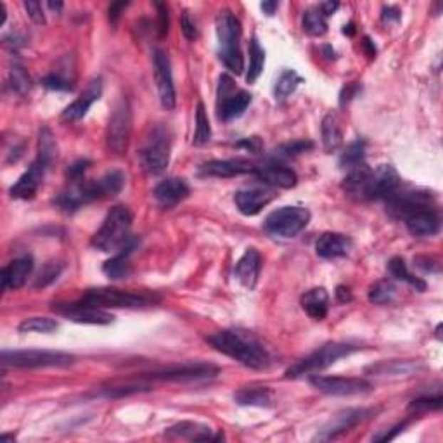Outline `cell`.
<instances>
[{
  "instance_id": "cell-1",
  "label": "cell",
  "mask_w": 443,
  "mask_h": 443,
  "mask_svg": "<svg viewBox=\"0 0 443 443\" xmlns=\"http://www.w3.org/2000/svg\"><path fill=\"white\" fill-rule=\"evenodd\" d=\"M207 341L217 352L234 358L249 369L261 370L271 365V355H269L267 348L260 343L259 338L248 331L224 329V331L209 334Z\"/></svg>"
},
{
  "instance_id": "cell-2",
  "label": "cell",
  "mask_w": 443,
  "mask_h": 443,
  "mask_svg": "<svg viewBox=\"0 0 443 443\" xmlns=\"http://www.w3.org/2000/svg\"><path fill=\"white\" fill-rule=\"evenodd\" d=\"M125 185V175L120 170H111L104 173L100 179L80 180L75 182L68 191H64L54 199V204L64 213H75L82 204L92 201L106 199L116 196Z\"/></svg>"
},
{
  "instance_id": "cell-3",
  "label": "cell",
  "mask_w": 443,
  "mask_h": 443,
  "mask_svg": "<svg viewBox=\"0 0 443 443\" xmlns=\"http://www.w3.org/2000/svg\"><path fill=\"white\" fill-rule=\"evenodd\" d=\"M92 246L100 251H123L134 249L137 241L132 237V213L123 204L111 208L104 224L92 237Z\"/></svg>"
},
{
  "instance_id": "cell-4",
  "label": "cell",
  "mask_w": 443,
  "mask_h": 443,
  "mask_svg": "<svg viewBox=\"0 0 443 443\" xmlns=\"http://www.w3.org/2000/svg\"><path fill=\"white\" fill-rule=\"evenodd\" d=\"M217 38H219V58L232 73L241 75L244 59L241 54V23L231 11H222L217 16Z\"/></svg>"
},
{
  "instance_id": "cell-5",
  "label": "cell",
  "mask_w": 443,
  "mask_h": 443,
  "mask_svg": "<svg viewBox=\"0 0 443 443\" xmlns=\"http://www.w3.org/2000/svg\"><path fill=\"white\" fill-rule=\"evenodd\" d=\"M358 348H360L358 345L346 343V341H333V343L322 345L316 352L301 358L300 362H296L295 365L286 370V377H300L305 376V374L320 372V370L328 369L329 365L336 364L340 358L357 352Z\"/></svg>"
},
{
  "instance_id": "cell-6",
  "label": "cell",
  "mask_w": 443,
  "mask_h": 443,
  "mask_svg": "<svg viewBox=\"0 0 443 443\" xmlns=\"http://www.w3.org/2000/svg\"><path fill=\"white\" fill-rule=\"evenodd\" d=\"M80 301L98 308H140L155 303L156 296L149 295V293H132L115 288H98L88 289Z\"/></svg>"
},
{
  "instance_id": "cell-7",
  "label": "cell",
  "mask_w": 443,
  "mask_h": 443,
  "mask_svg": "<svg viewBox=\"0 0 443 443\" xmlns=\"http://www.w3.org/2000/svg\"><path fill=\"white\" fill-rule=\"evenodd\" d=\"M139 161L149 175H160L167 170L170 161V134L167 128L156 125L149 130L144 147L139 152Z\"/></svg>"
},
{
  "instance_id": "cell-8",
  "label": "cell",
  "mask_w": 443,
  "mask_h": 443,
  "mask_svg": "<svg viewBox=\"0 0 443 443\" xmlns=\"http://www.w3.org/2000/svg\"><path fill=\"white\" fill-rule=\"evenodd\" d=\"M75 357L64 352H51V350H4L2 364L19 369L35 368H66L73 364Z\"/></svg>"
},
{
  "instance_id": "cell-9",
  "label": "cell",
  "mask_w": 443,
  "mask_h": 443,
  "mask_svg": "<svg viewBox=\"0 0 443 443\" xmlns=\"http://www.w3.org/2000/svg\"><path fill=\"white\" fill-rule=\"evenodd\" d=\"M310 217V212L303 207H283L265 219L264 227L269 234L289 239L307 227Z\"/></svg>"
},
{
  "instance_id": "cell-10",
  "label": "cell",
  "mask_w": 443,
  "mask_h": 443,
  "mask_svg": "<svg viewBox=\"0 0 443 443\" xmlns=\"http://www.w3.org/2000/svg\"><path fill=\"white\" fill-rule=\"evenodd\" d=\"M132 132V111L128 106L127 99H120L115 104L108 125V149L115 155L123 156L128 149V140H130Z\"/></svg>"
},
{
  "instance_id": "cell-11",
  "label": "cell",
  "mask_w": 443,
  "mask_h": 443,
  "mask_svg": "<svg viewBox=\"0 0 443 443\" xmlns=\"http://www.w3.org/2000/svg\"><path fill=\"white\" fill-rule=\"evenodd\" d=\"M310 382L317 390L325 395H334V397H350V395L368 393L370 392V382L362 380V377H340V376H317L313 374L310 377Z\"/></svg>"
},
{
  "instance_id": "cell-12",
  "label": "cell",
  "mask_w": 443,
  "mask_h": 443,
  "mask_svg": "<svg viewBox=\"0 0 443 443\" xmlns=\"http://www.w3.org/2000/svg\"><path fill=\"white\" fill-rule=\"evenodd\" d=\"M152 64H155V78H156V87H158L161 104H163L165 110H168V111L175 110L177 94H175V85H173L172 64H170V59H168L167 52L156 49L155 56H152Z\"/></svg>"
},
{
  "instance_id": "cell-13",
  "label": "cell",
  "mask_w": 443,
  "mask_h": 443,
  "mask_svg": "<svg viewBox=\"0 0 443 443\" xmlns=\"http://www.w3.org/2000/svg\"><path fill=\"white\" fill-rule=\"evenodd\" d=\"M372 412L374 410H370V409H348V410H345V412H340L336 417L331 419V421H329L328 424L319 431V433H317L316 440H319V442L336 440L338 437L348 433L350 429L355 428V426L360 424L362 421L369 419Z\"/></svg>"
},
{
  "instance_id": "cell-14",
  "label": "cell",
  "mask_w": 443,
  "mask_h": 443,
  "mask_svg": "<svg viewBox=\"0 0 443 443\" xmlns=\"http://www.w3.org/2000/svg\"><path fill=\"white\" fill-rule=\"evenodd\" d=\"M388 212L395 219H407L412 213L428 209L433 204L431 194L422 191H410V192H395L388 199Z\"/></svg>"
},
{
  "instance_id": "cell-15",
  "label": "cell",
  "mask_w": 443,
  "mask_h": 443,
  "mask_svg": "<svg viewBox=\"0 0 443 443\" xmlns=\"http://www.w3.org/2000/svg\"><path fill=\"white\" fill-rule=\"evenodd\" d=\"M54 310L66 319L78 322V324H94V325H106L115 320L111 313L104 312L103 308L92 307V305H85L82 301L76 303H58Z\"/></svg>"
},
{
  "instance_id": "cell-16",
  "label": "cell",
  "mask_w": 443,
  "mask_h": 443,
  "mask_svg": "<svg viewBox=\"0 0 443 443\" xmlns=\"http://www.w3.org/2000/svg\"><path fill=\"white\" fill-rule=\"evenodd\" d=\"M219 369L207 364H194V365H180V368H170L163 370H155L147 374V380L158 381H197V380H209L217 376Z\"/></svg>"
},
{
  "instance_id": "cell-17",
  "label": "cell",
  "mask_w": 443,
  "mask_h": 443,
  "mask_svg": "<svg viewBox=\"0 0 443 443\" xmlns=\"http://www.w3.org/2000/svg\"><path fill=\"white\" fill-rule=\"evenodd\" d=\"M276 192L271 187H249L241 189L234 194L236 207L243 215L253 217L259 215L267 204H271L276 199Z\"/></svg>"
},
{
  "instance_id": "cell-18",
  "label": "cell",
  "mask_w": 443,
  "mask_h": 443,
  "mask_svg": "<svg viewBox=\"0 0 443 443\" xmlns=\"http://www.w3.org/2000/svg\"><path fill=\"white\" fill-rule=\"evenodd\" d=\"M398 187H400V177L392 165H381L370 173V199H388L398 191Z\"/></svg>"
},
{
  "instance_id": "cell-19",
  "label": "cell",
  "mask_w": 443,
  "mask_h": 443,
  "mask_svg": "<svg viewBox=\"0 0 443 443\" xmlns=\"http://www.w3.org/2000/svg\"><path fill=\"white\" fill-rule=\"evenodd\" d=\"M256 165L251 161L236 158V160H213L201 165L199 175L203 177H219V179H231V177L253 173L255 175Z\"/></svg>"
},
{
  "instance_id": "cell-20",
  "label": "cell",
  "mask_w": 443,
  "mask_h": 443,
  "mask_svg": "<svg viewBox=\"0 0 443 443\" xmlns=\"http://www.w3.org/2000/svg\"><path fill=\"white\" fill-rule=\"evenodd\" d=\"M47 165H43L42 161L35 160L31 163V167L19 177V180L11 187V196L14 199H31L37 194L38 187L43 182V175H46Z\"/></svg>"
},
{
  "instance_id": "cell-21",
  "label": "cell",
  "mask_w": 443,
  "mask_h": 443,
  "mask_svg": "<svg viewBox=\"0 0 443 443\" xmlns=\"http://www.w3.org/2000/svg\"><path fill=\"white\" fill-rule=\"evenodd\" d=\"M189 194H191V189H189V185L185 184V180L182 179L161 180V182L155 187V191H152V196H155L156 203H158L161 208L167 209L182 203L185 197H189Z\"/></svg>"
},
{
  "instance_id": "cell-22",
  "label": "cell",
  "mask_w": 443,
  "mask_h": 443,
  "mask_svg": "<svg viewBox=\"0 0 443 443\" xmlns=\"http://www.w3.org/2000/svg\"><path fill=\"white\" fill-rule=\"evenodd\" d=\"M255 175L259 177L264 184L271 185V187H281V189H291L295 187L298 182V175L295 170H291L286 165L276 163V161H271V163H265L256 167Z\"/></svg>"
},
{
  "instance_id": "cell-23",
  "label": "cell",
  "mask_w": 443,
  "mask_h": 443,
  "mask_svg": "<svg viewBox=\"0 0 443 443\" xmlns=\"http://www.w3.org/2000/svg\"><path fill=\"white\" fill-rule=\"evenodd\" d=\"M100 94H103V80L98 76V78L90 80V83H88L85 90L82 92V95H80L76 100H73V103L63 111V120H66V122H78V120H82L83 116L87 115V111L90 110L92 104H94L95 100H99Z\"/></svg>"
},
{
  "instance_id": "cell-24",
  "label": "cell",
  "mask_w": 443,
  "mask_h": 443,
  "mask_svg": "<svg viewBox=\"0 0 443 443\" xmlns=\"http://www.w3.org/2000/svg\"><path fill=\"white\" fill-rule=\"evenodd\" d=\"M405 225L414 237H431L440 232V217L433 208L421 209L407 217Z\"/></svg>"
},
{
  "instance_id": "cell-25",
  "label": "cell",
  "mask_w": 443,
  "mask_h": 443,
  "mask_svg": "<svg viewBox=\"0 0 443 443\" xmlns=\"http://www.w3.org/2000/svg\"><path fill=\"white\" fill-rule=\"evenodd\" d=\"M261 269V256L255 248H249L244 251V255L241 256L239 261L236 264L234 276L241 284L246 289H253L259 283Z\"/></svg>"
},
{
  "instance_id": "cell-26",
  "label": "cell",
  "mask_w": 443,
  "mask_h": 443,
  "mask_svg": "<svg viewBox=\"0 0 443 443\" xmlns=\"http://www.w3.org/2000/svg\"><path fill=\"white\" fill-rule=\"evenodd\" d=\"M31 271H33V259L30 255L19 256L11 261L7 267L2 269V288L6 289H19L21 286H25V283L30 277Z\"/></svg>"
},
{
  "instance_id": "cell-27",
  "label": "cell",
  "mask_w": 443,
  "mask_h": 443,
  "mask_svg": "<svg viewBox=\"0 0 443 443\" xmlns=\"http://www.w3.org/2000/svg\"><path fill=\"white\" fill-rule=\"evenodd\" d=\"M350 248H352V239L338 232H325L319 237L316 244V251L320 259L334 260L341 259V256L348 255Z\"/></svg>"
},
{
  "instance_id": "cell-28",
  "label": "cell",
  "mask_w": 443,
  "mask_h": 443,
  "mask_svg": "<svg viewBox=\"0 0 443 443\" xmlns=\"http://www.w3.org/2000/svg\"><path fill=\"white\" fill-rule=\"evenodd\" d=\"M249 104H251V94L246 90L232 92L229 95H220L219 118L222 122H231V120L239 118L246 111Z\"/></svg>"
},
{
  "instance_id": "cell-29",
  "label": "cell",
  "mask_w": 443,
  "mask_h": 443,
  "mask_svg": "<svg viewBox=\"0 0 443 443\" xmlns=\"http://www.w3.org/2000/svg\"><path fill=\"white\" fill-rule=\"evenodd\" d=\"M167 434L172 438H187V440L196 442H208V440H222V434H213V429L207 424L199 422L182 421L179 424L172 426L167 429Z\"/></svg>"
},
{
  "instance_id": "cell-30",
  "label": "cell",
  "mask_w": 443,
  "mask_h": 443,
  "mask_svg": "<svg viewBox=\"0 0 443 443\" xmlns=\"http://www.w3.org/2000/svg\"><path fill=\"white\" fill-rule=\"evenodd\" d=\"M301 308L307 312L308 317L322 320L328 316L329 295L324 288H313L301 296Z\"/></svg>"
},
{
  "instance_id": "cell-31",
  "label": "cell",
  "mask_w": 443,
  "mask_h": 443,
  "mask_svg": "<svg viewBox=\"0 0 443 443\" xmlns=\"http://www.w3.org/2000/svg\"><path fill=\"white\" fill-rule=\"evenodd\" d=\"M322 142H324V149L328 152L336 151L343 142V132H341V125L338 116L334 113L324 116L322 120Z\"/></svg>"
},
{
  "instance_id": "cell-32",
  "label": "cell",
  "mask_w": 443,
  "mask_h": 443,
  "mask_svg": "<svg viewBox=\"0 0 443 443\" xmlns=\"http://www.w3.org/2000/svg\"><path fill=\"white\" fill-rule=\"evenodd\" d=\"M234 400L239 405L269 407L272 404V393L269 388H243L234 395Z\"/></svg>"
},
{
  "instance_id": "cell-33",
  "label": "cell",
  "mask_w": 443,
  "mask_h": 443,
  "mask_svg": "<svg viewBox=\"0 0 443 443\" xmlns=\"http://www.w3.org/2000/svg\"><path fill=\"white\" fill-rule=\"evenodd\" d=\"M388 271L395 277V279L404 281V283L410 284L414 289H416V291H419V293L426 291L424 281L419 279V277L414 276V273H410L409 269H407L405 260L400 259V256H393V259L388 261Z\"/></svg>"
},
{
  "instance_id": "cell-34",
  "label": "cell",
  "mask_w": 443,
  "mask_h": 443,
  "mask_svg": "<svg viewBox=\"0 0 443 443\" xmlns=\"http://www.w3.org/2000/svg\"><path fill=\"white\" fill-rule=\"evenodd\" d=\"M264 64H265V51L261 49L256 37H253L251 42H249V68L246 73L248 83H255L256 80H259L261 71H264Z\"/></svg>"
},
{
  "instance_id": "cell-35",
  "label": "cell",
  "mask_w": 443,
  "mask_h": 443,
  "mask_svg": "<svg viewBox=\"0 0 443 443\" xmlns=\"http://www.w3.org/2000/svg\"><path fill=\"white\" fill-rule=\"evenodd\" d=\"M132 249H123L118 255L113 256L111 260H108L103 265V271L110 279H123L130 273V264H128V255H130Z\"/></svg>"
},
{
  "instance_id": "cell-36",
  "label": "cell",
  "mask_w": 443,
  "mask_h": 443,
  "mask_svg": "<svg viewBox=\"0 0 443 443\" xmlns=\"http://www.w3.org/2000/svg\"><path fill=\"white\" fill-rule=\"evenodd\" d=\"M301 82H303V78H301L295 70H284L279 78H277L276 88H273L276 99L283 100L288 98V95H291Z\"/></svg>"
},
{
  "instance_id": "cell-37",
  "label": "cell",
  "mask_w": 443,
  "mask_h": 443,
  "mask_svg": "<svg viewBox=\"0 0 443 443\" xmlns=\"http://www.w3.org/2000/svg\"><path fill=\"white\" fill-rule=\"evenodd\" d=\"M303 30L310 37H322L328 31L325 16L317 7H312V9H307L303 13Z\"/></svg>"
},
{
  "instance_id": "cell-38",
  "label": "cell",
  "mask_w": 443,
  "mask_h": 443,
  "mask_svg": "<svg viewBox=\"0 0 443 443\" xmlns=\"http://www.w3.org/2000/svg\"><path fill=\"white\" fill-rule=\"evenodd\" d=\"M58 158V146H56V140L52 137V132L47 127H43L40 130V139H38V161H42L43 165H49Z\"/></svg>"
},
{
  "instance_id": "cell-39",
  "label": "cell",
  "mask_w": 443,
  "mask_h": 443,
  "mask_svg": "<svg viewBox=\"0 0 443 443\" xmlns=\"http://www.w3.org/2000/svg\"><path fill=\"white\" fill-rule=\"evenodd\" d=\"M364 163H365V144L364 140L358 139L346 147V151L340 158V165L343 168H348V170H353V168L360 167V165Z\"/></svg>"
},
{
  "instance_id": "cell-40",
  "label": "cell",
  "mask_w": 443,
  "mask_h": 443,
  "mask_svg": "<svg viewBox=\"0 0 443 443\" xmlns=\"http://www.w3.org/2000/svg\"><path fill=\"white\" fill-rule=\"evenodd\" d=\"M209 139H212L209 120H208L207 110H204V104L199 103L196 110V132H194V139H192V144H194V146H204V144L209 142Z\"/></svg>"
},
{
  "instance_id": "cell-41",
  "label": "cell",
  "mask_w": 443,
  "mask_h": 443,
  "mask_svg": "<svg viewBox=\"0 0 443 443\" xmlns=\"http://www.w3.org/2000/svg\"><path fill=\"white\" fill-rule=\"evenodd\" d=\"M397 288L390 281H377L376 284L370 286L369 301L374 305H388L395 300Z\"/></svg>"
},
{
  "instance_id": "cell-42",
  "label": "cell",
  "mask_w": 443,
  "mask_h": 443,
  "mask_svg": "<svg viewBox=\"0 0 443 443\" xmlns=\"http://www.w3.org/2000/svg\"><path fill=\"white\" fill-rule=\"evenodd\" d=\"M59 328L58 320L49 319V317H30L19 324V333H54Z\"/></svg>"
},
{
  "instance_id": "cell-43",
  "label": "cell",
  "mask_w": 443,
  "mask_h": 443,
  "mask_svg": "<svg viewBox=\"0 0 443 443\" xmlns=\"http://www.w3.org/2000/svg\"><path fill=\"white\" fill-rule=\"evenodd\" d=\"M419 369V364L417 362H402V360H395V362H390V364H380L376 365V368H372L374 372L377 374H385V376H392V374H397V376H404V374H407V376H410V374L417 372Z\"/></svg>"
},
{
  "instance_id": "cell-44",
  "label": "cell",
  "mask_w": 443,
  "mask_h": 443,
  "mask_svg": "<svg viewBox=\"0 0 443 443\" xmlns=\"http://www.w3.org/2000/svg\"><path fill=\"white\" fill-rule=\"evenodd\" d=\"M11 85L19 95H26L30 92L31 80L21 64L14 63V66L11 68Z\"/></svg>"
},
{
  "instance_id": "cell-45",
  "label": "cell",
  "mask_w": 443,
  "mask_h": 443,
  "mask_svg": "<svg viewBox=\"0 0 443 443\" xmlns=\"http://www.w3.org/2000/svg\"><path fill=\"white\" fill-rule=\"evenodd\" d=\"M442 409V395H434V397H421L410 402L409 412L422 414L428 410H440Z\"/></svg>"
},
{
  "instance_id": "cell-46",
  "label": "cell",
  "mask_w": 443,
  "mask_h": 443,
  "mask_svg": "<svg viewBox=\"0 0 443 443\" xmlns=\"http://www.w3.org/2000/svg\"><path fill=\"white\" fill-rule=\"evenodd\" d=\"M61 272H63V264H59V261H51V264H46L42 271H40L37 281H35V288H46V286L54 283Z\"/></svg>"
},
{
  "instance_id": "cell-47",
  "label": "cell",
  "mask_w": 443,
  "mask_h": 443,
  "mask_svg": "<svg viewBox=\"0 0 443 443\" xmlns=\"http://www.w3.org/2000/svg\"><path fill=\"white\" fill-rule=\"evenodd\" d=\"M312 147L313 142H310V140H296V142L283 144L279 149H276V156L277 158H293V156L301 155V152H307Z\"/></svg>"
},
{
  "instance_id": "cell-48",
  "label": "cell",
  "mask_w": 443,
  "mask_h": 443,
  "mask_svg": "<svg viewBox=\"0 0 443 443\" xmlns=\"http://www.w3.org/2000/svg\"><path fill=\"white\" fill-rule=\"evenodd\" d=\"M42 83L51 90H59V92H70L73 90V80H70L68 76H63L59 71H54V73L47 75L46 78L42 80Z\"/></svg>"
},
{
  "instance_id": "cell-49",
  "label": "cell",
  "mask_w": 443,
  "mask_h": 443,
  "mask_svg": "<svg viewBox=\"0 0 443 443\" xmlns=\"http://www.w3.org/2000/svg\"><path fill=\"white\" fill-rule=\"evenodd\" d=\"M25 9L31 21L37 23V25H46V14H43L42 4L37 2V0H26Z\"/></svg>"
},
{
  "instance_id": "cell-50",
  "label": "cell",
  "mask_w": 443,
  "mask_h": 443,
  "mask_svg": "<svg viewBox=\"0 0 443 443\" xmlns=\"http://www.w3.org/2000/svg\"><path fill=\"white\" fill-rule=\"evenodd\" d=\"M88 167H90V161L88 160L75 161V163L71 165V167L68 168V172H66L68 179H71L73 182H80V180H82V177L85 175V172L88 170Z\"/></svg>"
},
{
  "instance_id": "cell-51",
  "label": "cell",
  "mask_w": 443,
  "mask_h": 443,
  "mask_svg": "<svg viewBox=\"0 0 443 443\" xmlns=\"http://www.w3.org/2000/svg\"><path fill=\"white\" fill-rule=\"evenodd\" d=\"M180 28H182L184 37L187 38V40H194V38H197L196 23L192 21L191 16H189L187 11H184V13H182V18H180Z\"/></svg>"
},
{
  "instance_id": "cell-52",
  "label": "cell",
  "mask_w": 443,
  "mask_h": 443,
  "mask_svg": "<svg viewBox=\"0 0 443 443\" xmlns=\"http://www.w3.org/2000/svg\"><path fill=\"white\" fill-rule=\"evenodd\" d=\"M127 7H128V2H115V4H111L110 11H108V13H110V21H111L113 26H115L116 23H118L120 16H122V13H123L125 9H127Z\"/></svg>"
},
{
  "instance_id": "cell-53",
  "label": "cell",
  "mask_w": 443,
  "mask_h": 443,
  "mask_svg": "<svg viewBox=\"0 0 443 443\" xmlns=\"http://www.w3.org/2000/svg\"><path fill=\"white\" fill-rule=\"evenodd\" d=\"M158 7V18H160V33L165 35L168 31V7L167 4H156Z\"/></svg>"
},
{
  "instance_id": "cell-54",
  "label": "cell",
  "mask_w": 443,
  "mask_h": 443,
  "mask_svg": "<svg viewBox=\"0 0 443 443\" xmlns=\"http://www.w3.org/2000/svg\"><path fill=\"white\" fill-rule=\"evenodd\" d=\"M237 147L248 149L249 152H259L261 149V142L259 137H249V139H243L241 142H237Z\"/></svg>"
},
{
  "instance_id": "cell-55",
  "label": "cell",
  "mask_w": 443,
  "mask_h": 443,
  "mask_svg": "<svg viewBox=\"0 0 443 443\" xmlns=\"http://www.w3.org/2000/svg\"><path fill=\"white\" fill-rule=\"evenodd\" d=\"M382 21L392 23V21H400V11L397 7H385L382 9Z\"/></svg>"
},
{
  "instance_id": "cell-56",
  "label": "cell",
  "mask_w": 443,
  "mask_h": 443,
  "mask_svg": "<svg viewBox=\"0 0 443 443\" xmlns=\"http://www.w3.org/2000/svg\"><path fill=\"white\" fill-rule=\"evenodd\" d=\"M336 298L340 303H350L352 301V291L346 286H338L336 288Z\"/></svg>"
},
{
  "instance_id": "cell-57",
  "label": "cell",
  "mask_w": 443,
  "mask_h": 443,
  "mask_svg": "<svg viewBox=\"0 0 443 443\" xmlns=\"http://www.w3.org/2000/svg\"><path fill=\"white\" fill-rule=\"evenodd\" d=\"M338 7H340V4H338V2H322V4H319V6H317V9H319L320 13L324 14L325 18H328V16H331V14L336 13Z\"/></svg>"
},
{
  "instance_id": "cell-58",
  "label": "cell",
  "mask_w": 443,
  "mask_h": 443,
  "mask_svg": "<svg viewBox=\"0 0 443 443\" xmlns=\"http://www.w3.org/2000/svg\"><path fill=\"white\" fill-rule=\"evenodd\" d=\"M358 90H360V87H358V85H346V87L343 88V92H341V99H340V103H341V104L348 103V100L352 99L353 95H355Z\"/></svg>"
},
{
  "instance_id": "cell-59",
  "label": "cell",
  "mask_w": 443,
  "mask_h": 443,
  "mask_svg": "<svg viewBox=\"0 0 443 443\" xmlns=\"http://www.w3.org/2000/svg\"><path fill=\"white\" fill-rule=\"evenodd\" d=\"M260 7L267 16H273L276 14V11L279 9V2H261Z\"/></svg>"
},
{
  "instance_id": "cell-60",
  "label": "cell",
  "mask_w": 443,
  "mask_h": 443,
  "mask_svg": "<svg viewBox=\"0 0 443 443\" xmlns=\"http://www.w3.org/2000/svg\"><path fill=\"white\" fill-rule=\"evenodd\" d=\"M362 46H364L365 52H368L369 58H376V47H374V43L370 42V38L365 37L364 42H362Z\"/></svg>"
},
{
  "instance_id": "cell-61",
  "label": "cell",
  "mask_w": 443,
  "mask_h": 443,
  "mask_svg": "<svg viewBox=\"0 0 443 443\" xmlns=\"http://www.w3.org/2000/svg\"><path fill=\"white\" fill-rule=\"evenodd\" d=\"M343 33L350 35V37H352V35H355V25H353V23H350L348 26L343 28Z\"/></svg>"
},
{
  "instance_id": "cell-62",
  "label": "cell",
  "mask_w": 443,
  "mask_h": 443,
  "mask_svg": "<svg viewBox=\"0 0 443 443\" xmlns=\"http://www.w3.org/2000/svg\"><path fill=\"white\" fill-rule=\"evenodd\" d=\"M47 6H49L52 11H56V13H61V9H63V2H56V4L49 2Z\"/></svg>"
}]
</instances>
